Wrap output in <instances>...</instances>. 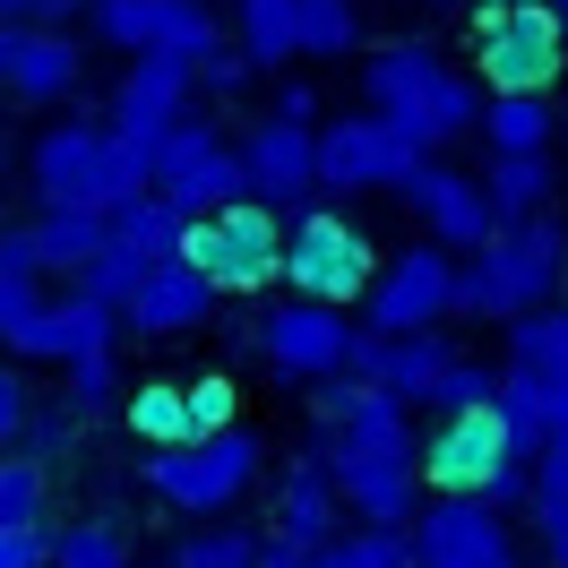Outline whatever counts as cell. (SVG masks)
Returning <instances> with one entry per match:
<instances>
[{"mask_svg": "<svg viewBox=\"0 0 568 568\" xmlns=\"http://www.w3.org/2000/svg\"><path fill=\"white\" fill-rule=\"evenodd\" d=\"M311 457H320L336 508L371 534H405L423 508V474H414V414L371 396L362 379H327L311 396Z\"/></svg>", "mask_w": 568, "mask_h": 568, "instance_id": "1", "label": "cell"}, {"mask_svg": "<svg viewBox=\"0 0 568 568\" xmlns=\"http://www.w3.org/2000/svg\"><path fill=\"white\" fill-rule=\"evenodd\" d=\"M362 104H371V121H388L414 155H439V146L474 139L483 95H474V78L448 70L430 43L405 36V43H379V52L362 61Z\"/></svg>", "mask_w": 568, "mask_h": 568, "instance_id": "2", "label": "cell"}, {"mask_svg": "<svg viewBox=\"0 0 568 568\" xmlns=\"http://www.w3.org/2000/svg\"><path fill=\"white\" fill-rule=\"evenodd\" d=\"M560 276H568V224H560V215L499 224L474 258H457V311L517 327V320H534V311H551Z\"/></svg>", "mask_w": 568, "mask_h": 568, "instance_id": "3", "label": "cell"}, {"mask_svg": "<svg viewBox=\"0 0 568 568\" xmlns=\"http://www.w3.org/2000/svg\"><path fill=\"white\" fill-rule=\"evenodd\" d=\"M414 474H423L430 499H483L499 517L526 499V457H517V439L499 430L491 405L430 414V430H414Z\"/></svg>", "mask_w": 568, "mask_h": 568, "instance_id": "4", "label": "cell"}, {"mask_svg": "<svg viewBox=\"0 0 568 568\" xmlns=\"http://www.w3.org/2000/svg\"><path fill=\"white\" fill-rule=\"evenodd\" d=\"M491 414L517 439V457H534V439L568 430V302H551V311L508 327V362H499Z\"/></svg>", "mask_w": 568, "mask_h": 568, "instance_id": "5", "label": "cell"}, {"mask_svg": "<svg viewBox=\"0 0 568 568\" xmlns=\"http://www.w3.org/2000/svg\"><path fill=\"white\" fill-rule=\"evenodd\" d=\"M27 181H36L43 207H78V215H112L146 190V173L121 155V139L104 121H52L27 146Z\"/></svg>", "mask_w": 568, "mask_h": 568, "instance_id": "6", "label": "cell"}, {"mask_svg": "<svg viewBox=\"0 0 568 568\" xmlns=\"http://www.w3.org/2000/svg\"><path fill=\"white\" fill-rule=\"evenodd\" d=\"M258 465H267V448H258V430H215V439H181V448H146L139 474L146 491L164 499V508H181V517H199V526H215L233 499H250V483H258Z\"/></svg>", "mask_w": 568, "mask_h": 568, "instance_id": "7", "label": "cell"}, {"mask_svg": "<svg viewBox=\"0 0 568 568\" xmlns=\"http://www.w3.org/2000/svg\"><path fill=\"white\" fill-rule=\"evenodd\" d=\"M371 276H379V250H371V233H362L345 207H302L293 224H284V276L293 284V302H320V311H345V302H362L371 293Z\"/></svg>", "mask_w": 568, "mask_h": 568, "instance_id": "8", "label": "cell"}, {"mask_svg": "<svg viewBox=\"0 0 568 568\" xmlns=\"http://www.w3.org/2000/svg\"><path fill=\"white\" fill-rule=\"evenodd\" d=\"M146 190L164 199L173 215H215V207H242L250 181H242V155H233V139L215 130L207 112H181L173 130L155 139V155H146Z\"/></svg>", "mask_w": 568, "mask_h": 568, "instance_id": "9", "label": "cell"}, {"mask_svg": "<svg viewBox=\"0 0 568 568\" xmlns=\"http://www.w3.org/2000/svg\"><path fill=\"white\" fill-rule=\"evenodd\" d=\"M474 70L491 95H551V78L568 70V36L542 0H499L474 18Z\"/></svg>", "mask_w": 568, "mask_h": 568, "instance_id": "10", "label": "cell"}, {"mask_svg": "<svg viewBox=\"0 0 568 568\" xmlns=\"http://www.w3.org/2000/svg\"><path fill=\"white\" fill-rule=\"evenodd\" d=\"M181 258L207 276V293L224 302V293H267V284L284 276V224L267 207H215L199 215L190 233H181Z\"/></svg>", "mask_w": 568, "mask_h": 568, "instance_id": "11", "label": "cell"}, {"mask_svg": "<svg viewBox=\"0 0 568 568\" xmlns=\"http://www.w3.org/2000/svg\"><path fill=\"white\" fill-rule=\"evenodd\" d=\"M354 336L362 327L345 320V311H320V302H267L258 320L242 327V345L276 379H302V388H327V379H345V362H354Z\"/></svg>", "mask_w": 568, "mask_h": 568, "instance_id": "12", "label": "cell"}, {"mask_svg": "<svg viewBox=\"0 0 568 568\" xmlns=\"http://www.w3.org/2000/svg\"><path fill=\"white\" fill-rule=\"evenodd\" d=\"M457 320V258L430 242H405L379 258V276L362 293V336H423V327Z\"/></svg>", "mask_w": 568, "mask_h": 568, "instance_id": "13", "label": "cell"}, {"mask_svg": "<svg viewBox=\"0 0 568 568\" xmlns=\"http://www.w3.org/2000/svg\"><path fill=\"white\" fill-rule=\"evenodd\" d=\"M87 18H95V36L112 43V52H164V61H207V52H224V27H215L207 0H87Z\"/></svg>", "mask_w": 568, "mask_h": 568, "instance_id": "14", "label": "cell"}, {"mask_svg": "<svg viewBox=\"0 0 568 568\" xmlns=\"http://www.w3.org/2000/svg\"><path fill=\"white\" fill-rule=\"evenodd\" d=\"M405 568H526L517 534L483 499H423L405 526Z\"/></svg>", "mask_w": 568, "mask_h": 568, "instance_id": "15", "label": "cell"}, {"mask_svg": "<svg viewBox=\"0 0 568 568\" xmlns=\"http://www.w3.org/2000/svg\"><path fill=\"white\" fill-rule=\"evenodd\" d=\"M311 155H320V199H354V190H405V173L423 164L414 146L396 139L388 121L371 112H345V121H320L311 130Z\"/></svg>", "mask_w": 568, "mask_h": 568, "instance_id": "16", "label": "cell"}, {"mask_svg": "<svg viewBox=\"0 0 568 568\" xmlns=\"http://www.w3.org/2000/svg\"><path fill=\"white\" fill-rule=\"evenodd\" d=\"M190 95H199V70L190 61H164V52H139L130 70H121V87H112V112L104 130L121 139V155L146 173V155H155V139L173 130L181 112H190Z\"/></svg>", "mask_w": 568, "mask_h": 568, "instance_id": "17", "label": "cell"}, {"mask_svg": "<svg viewBox=\"0 0 568 568\" xmlns=\"http://www.w3.org/2000/svg\"><path fill=\"white\" fill-rule=\"evenodd\" d=\"M242 155V181H250V207H267L284 224V215L320 207V155H311V130L302 121H250V139L233 146Z\"/></svg>", "mask_w": 568, "mask_h": 568, "instance_id": "18", "label": "cell"}, {"mask_svg": "<svg viewBox=\"0 0 568 568\" xmlns=\"http://www.w3.org/2000/svg\"><path fill=\"white\" fill-rule=\"evenodd\" d=\"M405 207L423 215V242L430 250H448V258H474V250L491 242L499 224H491V207H483V190H474V173H457V164H439V155H423L414 173H405V190H396Z\"/></svg>", "mask_w": 568, "mask_h": 568, "instance_id": "19", "label": "cell"}, {"mask_svg": "<svg viewBox=\"0 0 568 568\" xmlns=\"http://www.w3.org/2000/svg\"><path fill=\"white\" fill-rule=\"evenodd\" d=\"M457 362L448 345V327H423V336H354V362H345V379H362L371 396H388V405H423L439 388V371Z\"/></svg>", "mask_w": 568, "mask_h": 568, "instance_id": "20", "label": "cell"}, {"mask_svg": "<svg viewBox=\"0 0 568 568\" xmlns=\"http://www.w3.org/2000/svg\"><path fill=\"white\" fill-rule=\"evenodd\" d=\"M207 320H215V293H207V276H199L190 258H155L139 276V293L121 302V327L146 336V345H155V336H199Z\"/></svg>", "mask_w": 568, "mask_h": 568, "instance_id": "21", "label": "cell"}, {"mask_svg": "<svg viewBox=\"0 0 568 568\" xmlns=\"http://www.w3.org/2000/svg\"><path fill=\"white\" fill-rule=\"evenodd\" d=\"M78 78H87V43H78L70 27H18V52H9V70H0V95L61 104Z\"/></svg>", "mask_w": 568, "mask_h": 568, "instance_id": "22", "label": "cell"}, {"mask_svg": "<svg viewBox=\"0 0 568 568\" xmlns=\"http://www.w3.org/2000/svg\"><path fill=\"white\" fill-rule=\"evenodd\" d=\"M327 534H345V508H336V491H327L320 457L302 448V457L276 474V534H267V542H284V551H320Z\"/></svg>", "mask_w": 568, "mask_h": 568, "instance_id": "23", "label": "cell"}, {"mask_svg": "<svg viewBox=\"0 0 568 568\" xmlns=\"http://www.w3.org/2000/svg\"><path fill=\"white\" fill-rule=\"evenodd\" d=\"M121 345V311H104V302H87V293H52L43 302V327H36V345H27V362H95V354H112Z\"/></svg>", "mask_w": 568, "mask_h": 568, "instance_id": "24", "label": "cell"}, {"mask_svg": "<svg viewBox=\"0 0 568 568\" xmlns=\"http://www.w3.org/2000/svg\"><path fill=\"white\" fill-rule=\"evenodd\" d=\"M474 190H483L491 224H534V215H551V199H560V173H551V155H491V173L474 181Z\"/></svg>", "mask_w": 568, "mask_h": 568, "instance_id": "25", "label": "cell"}, {"mask_svg": "<svg viewBox=\"0 0 568 568\" xmlns=\"http://www.w3.org/2000/svg\"><path fill=\"white\" fill-rule=\"evenodd\" d=\"M474 130H483V146H491V155H551L560 112H551V95H483Z\"/></svg>", "mask_w": 568, "mask_h": 568, "instance_id": "26", "label": "cell"}, {"mask_svg": "<svg viewBox=\"0 0 568 568\" xmlns=\"http://www.w3.org/2000/svg\"><path fill=\"white\" fill-rule=\"evenodd\" d=\"M293 52L302 61H354L362 52V0H293Z\"/></svg>", "mask_w": 568, "mask_h": 568, "instance_id": "27", "label": "cell"}, {"mask_svg": "<svg viewBox=\"0 0 568 568\" xmlns=\"http://www.w3.org/2000/svg\"><path fill=\"white\" fill-rule=\"evenodd\" d=\"M27 233H36V267H43V276H78V267H87V258L104 250V215L43 207L36 224H27Z\"/></svg>", "mask_w": 568, "mask_h": 568, "instance_id": "28", "label": "cell"}, {"mask_svg": "<svg viewBox=\"0 0 568 568\" xmlns=\"http://www.w3.org/2000/svg\"><path fill=\"white\" fill-rule=\"evenodd\" d=\"M104 233H112L121 250H139L146 267H155V258H181V233H190V215H173L164 199H155V190H139L130 207H112V215H104Z\"/></svg>", "mask_w": 568, "mask_h": 568, "instance_id": "29", "label": "cell"}, {"mask_svg": "<svg viewBox=\"0 0 568 568\" xmlns=\"http://www.w3.org/2000/svg\"><path fill=\"white\" fill-rule=\"evenodd\" d=\"M233 52L258 70H293V0H242L233 9Z\"/></svg>", "mask_w": 568, "mask_h": 568, "instance_id": "30", "label": "cell"}, {"mask_svg": "<svg viewBox=\"0 0 568 568\" xmlns=\"http://www.w3.org/2000/svg\"><path fill=\"white\" fill-rule=\"evenodd\" d=\"M121 423L139 430V448H181V439H190V405H181V379H146V388H121Z\"/></svg>", "mask_w": 568, "mask_h": 568, "instance_id": "31", "label": "cell"}, {"mask_svg": "<svg viewBox=\"0 0 568 568\" xmlns=\"http://www.w3.org/2000/svg\"><path fill=\"white\" fill-rule=\"evenodd\" d=\"M52 568H139L130 526L121 517H70V526L52 534Z\"/></svg>", "mask_w": 568, "mask_h": 568, "instance_id": "32", "label": "cell"}, {"mask_svg": "<svg viewBox=\"0 0 568 568\" xmlns=\"http://www.w3.org/2000/svg\"><path fill=\"white\" fill-rule=\"evenodd\" d=\"M43 508H52V465L43 457H0V534L9 526H43Z\"/></svg>", "mask_w": 568, "mask_h": 568, "instance_id": "33", "label": "cell"}, {"mask_svg": "<svg viewBox=\"0 0 568 568\" xmlns=\"http://www.w3.org/2000/svg\"><path fill=\"white\" fill-rule=\"evenodd\" d=\"M43 276H0V354L9 362H27V345H36V327H43Z\"/></svg>", "mask_w": 568, "mask_h": 568, "instance_id": "34", "label": "cell"}, {"mask_svg": "<svg viewBox=\"0 0 568 568\" xmlns=\"http://www.w3.org/2000/svg\"><path fill=\"white\" fill-rule=\"evenodd\" d=\"M164 568H258V534L199 526V534H181V542H173V560H164Z\"/></svg>", "mask_w": 568, "mask_h": 568, "instance_id": "35", "label": "cell"}, {"mask_svg": "<svg viewBox=\"0 0 568 568\" xmlns=\"http://www.w3.org/2000/svg\"><path fill=\"white\" fill-rule=\"evenodd\" d=\"M311 568H405V534L345 526V534H327L320 551H311Z\"/></svg>", "mask_w": 568, "mask_h": 568, "instance_id": "36", "label": "cell"}, {"mask_svg": "<svg viewBox=\"0 0 568 568\" xmlns=\"http://www.w3.org/2000/svg\"><path fill=\"white\" fill-rule=\"evenodd\" d=\"M491 396H499V371H491V362H448V371H439V388H430L423 396V414H474V405H491Z\"/></svg>", "mask_w": 568, "mask_h": 568, "instance_id": "37", "label": "cell"}, {"mask_svg": "<svg viewBox=\"0 0 568 568\" xmlns=\"http://www.w3.org/2000/svg\"><path fill=\"white\" fill-rule=\"evenodd\" d=\"M181 405H190V439L233 430V379H224V371H207V379H181Z\"/></svg>", "mask_w": 568, "mask_h": 568, "instance_id": "38", "label": "cell"}, {"mask_svg": "<svg viewBox=\"0 0 568 568\" xmlns=\"http://www.w3.org/2000/svg\"><path fill=\"white\" fill-rule=\"evenodd\" d=\"M112 396H121V362H112V354H95V362H70V423L104 414Z\"/></svg>", "mask_w": 568, "mask_h": 568, "instance_id": "39", "label": "cell"}, {"mask_svg": "<svg viewBox=\"0 0 568 568\" xmlns=\"http://www.w3.org/2000/svg\"><path fill=\"white\" fill-rule=\"evenodd\" d=\"M27 423H36V396H27V379H18V362H0V457L27 448Z\"/></svg>", "mask_w": 568, "mask_h": 568, "instance_id": "40", "label": "cell"}, {"mask_svg": "<svg viewBox=\"0 0 568 568\" xmlns=\"http://www.w3.org/2000/svg\"><path fill=\"white\" fill-rule=\"evenodd\" d=\"M526 499H568V430L534 439V457H526Z\"/></svg>", "mask_w": 568, "mask_h": 568, "instance_id": "41", "label": "cell"}, {"mask_svg": "<svg viewBox=\"0 0 568 568\" xmlns=\"http://www.w3.org/2000/svg\"><path fill=\"white\" fill-rule=\"evenodd\" d=\"M534 551L542 568H568V499H534Z\"/></svg>", "mask_w": 568, "mask_h": 568, "instance_id": "42", "label": "cell"}, {"mask_svg": "<svg viewBox=\"0 0 568 568\" xmlns=\"http://www.w3.org/2000/svg\"><path fill=\"white\" fill-rule=\"evenodd\" d=\"M199 87H207L215 104H233V95L250 87V61L233 52V43H224V52H207V61H199Z\"/></svg>", "mask_w": 568, "mask_h": 568, "instance_id": "43", "label": "cell"}, {"mask_svg": "<svg viewBox=\"0 0 568 568\" xmlns=\"http://www.w3.org/2000/svg\"><path fill=\"white\" fill-rule=\"evenodd\" d=\"M0 568H52V526H9L0 534Z\"/></svg>", "mask_w": 568, "mask_h": 568, "instance_id": "44", "label": "cell"}, {"mask_svg": "<svg viewBox=\"0 0 568 568\" xmlns=\"http://www.w3.org/2000/svg\"><path fill=\"white\" fill-rule=\"evenodd\" d=\"M276 121H302V130H320V87H311V78H284V87H276Z\"/></svg>", "mask_w": 568, "mask_h": 568, "instance_id": "45", "label": "cell"}, {"mask_svg": "<svg viewBox=\"0 0 568 568\" xmlns=\"http://www.w3.org/2000/svg\"><path fill=\"white\" fill-rule=\"evenodd\" d=\"M78 0H0V27H61Z\"/></svg>", "mask_w": 568, "mask_h": 568, "instance_id": "46", "label": "cell"}, {"mask_svg": "<svg viewBox=\"0 0 568 568\" xmlns=\"http://www.w3.org/2000/svg\"><path fill=\"white\" fill-rule=\"evenodd\" d=\"M0 276H43V267H36V233H27V224H0Z\"/></svg>", "mask_w": 568, "mask_h": 568, "instance_id": "47", "label": "cell"}, {"mask_svg": "<svg viewBox=\"0 0 568 568\" xmlns=\"http://www.w3.org/2000/svg\"><path fill=\"white\" fill-rule=\"evenodd\" d=\"M258 568H311V551H284V542H267V534H258Z\"/></svg>", "mask_w": 568, "mask_h": 568, "instance_id": "48", "label": "cell"}, {"mask_svg": "<svg viewBox=\"0 0 568 568\" xmlns=\"http://www.w3.org/2000/svg\"><path fill=\"white\" fill-rule=\"evenodd\" d=\"M9 52H18V27H0V70H9Z\"/></svg>", "mask_w": 568, "mask_h": 568, "instance_id": "49", "label": "cell"}, {"mask_svg": "<svg viewBox=\"0 0 568 568\" xmlns=\"http://www.w3.org/2000/svg\"><path fill=\"white\" fill-rule=\"evenodd\" d=\"M542 9H551V18H560V36H568V0H542Z\"/></svg>", "mask_w": 568, "mask_h": 568, "instance_id": "50", "label": "cell"}, {"mask_svg": "<svg viewBox=\"0 0 568 568\" xmlns=\"http://www.w3.org/2000/svg\"><path fill=\"white\" fill-rule=\"evenodd\" d=\"M0 181H9V130H0Z\"/></svg>", "mask_w": 568, "mask_h": 568, "instance_id": "51", "label": "cell"}, {"mask_svg": "<svg viewBox=\"0 0 568 568\" xmlns=\"http://www.w3.org/2000/svg\"><path fill=\"white\" fill-rule=\"evenodd\" d=\"M483 9H499V0H483Z\"/></svg>", "mask_w": 568, "mask_h": 568, "instance_id": "52", "label": "cell"}]
</instances>
